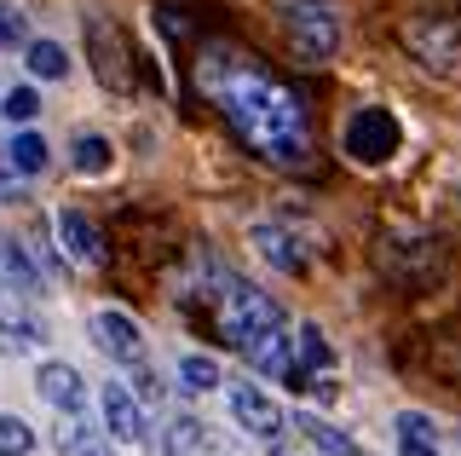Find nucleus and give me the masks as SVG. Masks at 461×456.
I'll return each instance as SVG.
<instances>
[{
    "label": "nucleus",
    "mask_w": 461,
    "mask_h": 456,
    "mask_svg": "<svg viewBox=\"0 0 461 456\" xmlns=\"http://www.w3.org/2000/svg\"><path fill=\"white\" fill-rule=\"evenodd\" d=\"M162 445H167L173 456H202V427H196L191 416H173V427H167Z\"/></svg>",
    "instance_id": "nucleus-21"
},
{
    "label": "nucleus",
    "mask_w": 461,
    "mask_h": 456,
    "mask_svg": "<svg viewBox=\"0 0 461 456\" xmlns=\"http://www.w3.org/2000/svg\"><path fill=\"white\" fill-rule=\"evenodd\" d=\"M76 168H81V174H104V168H110V139H98V133L76 139Z\"/></svg>",
    "instance_id": "nucleus-22"
},
{
    "label": "nucleus",
    "mask_w": 461,
    "mask_h": 456,
    "mask_svg": "<svg viewBox=\"0 0 461 456\" xmlns=\"http://www.w3.org/2000/svg\"><path fill=\"white\" fill-rule=\"evenodd\" d=\"M12 352H23V341H18V330L6 324V312H0V359H12Z\"/></svg>",
    "instance_id": "nucleus-25"
},
{
    "label": "nucleus",
    "mask_w": 461,
    "mask_h": 456,
    "mask_svg": "<svg viewBox=\"0 0 461 456\" xmlns=\"http://www.w3.org/2000/svg\"><path fill=\"white\" fill-rule=\"evenodd\" d=\"M35 451V433H29L23 416H0V456H29Z\"/></svg>",
    "instance_id": "nucleus-20"
},
{
    "label": "nucleus",
    "mask_w": 461,
    "mask_h": 456,
    "mask_svg": "<svg viewBox=\"0 0 461 456\" xmlns=\"http://www.w3.org/2000/svg\"><path fill=\"white\" fill-rule=\"evenodd\" d=\"M47 139L41 133H12V145H6V162H12V174H41L47 168Z\"/></svg>",
    "instance_id": "nucleus-17"
},
{
    "label": "nucleus",
    "mask_w": 461,
    "mask_h": 456,
    "mask_svg": "<svg viewBox=\"0 0 461 456\" xmlns=\"http://www.w3.org/2000/svg\"><path fill=\"white\" fill-rule=\"evenodd\" d=\"M196 87L213 98L225 127L271 168H306L312 162V116L294 87H283L254 52H237L225 41H202L196 52Z\"/></svg>",
    "instance_id": "nucleus-1"
},
{
    "label": "nucleus",
    "mask_w": 461,
    "mask_h": 456,
    "mask_svg": "<svg viewBox=\"0 0 461 456\" xmlns=\"http://www.w3.org/2000/svg\"><path fill=\"white\" fill-rule=\"evenodd\" d=\"M208 306H213V330H220L225 347H237V352H249L254 341H266L271 330H283V306L271 301V295H259L254 283H242V278H230L220 272L213 278V295H208Z\"/></svg>",
    "instance_id": "nucleus-2"
},
{
    "label": "nucleus",
    "mask_w": 461,
    "mask_h": 456,
    "mask_svg": "<svg viewBox=\"0 0 461 456\" xmlns=\"http://www.w3.org/2000/svg\"><path fill=\"white\" fill-rule=\"evenodd\" d=\"M277 456H288V451H277Z\"/></svg>",
    "instance_id": "nucleus-26"
},
{
    "label": "nucleus",
    "mask_w": 461,
    "mask_h": 456,
    "mask_svg": "<svg viewBox=\"0 0 461 456\" xmlns=\"http://www.w3.org/2000/svg\"><path fill=\"white\" fill-rule=\"evenodd\" d=\"M110 439H115V433H98L93 422H81V410L58 416V451H64V456H115Z\"/></svg>",
    "instance_id": "nucleus-13"
},
{
    "label": "nucleus",
    "mask_w": 461,
    "mask_h": 456,
    "mask_svg": "<svg viewBox=\"0 0 461 456\" xmlns=\"http://www.w3.org/2000/svg\"><path fill=\"white\" fill-rule=\"evenodd\" d=\"M86 47H93V64H98V81L115 93H127V47H122V35L110 30L104 18H86Z\"/></svg>",
    "instance_id": "nucleus-9"
},
{
    "label": "nucleus",
    "mask_w": 461,
    "mask_h": 456,
    "mask_svg": "<svg viewBox=\"0 0 461 456\" xmlns=\"http://www.w3.org/2000/svg\"><path fill=\"white\" fill-rule=\"evenodd\" d=\"M398 139H403V127H398L393 110H386V105H364V110H352L340 145H346V156H352V162L381 168V162H393V156H398Z\"/></svg>",
    "instance_id": "nucleus-4"
},
{
    "label": "nucleus",
    "mask_w": 461,
    "mask_h": 456,
    "mask_svg": "<svg viewBox=\"0 0 461 456\" xmlns=\"http://www.w3.org/2000/svg\"><path fill=\"white\" fill-rule=\"evenodd\" d=\"M283 30L294 41V52L312 64L340 52V12L329 0H283Z\"/></svg>",
    "instance_id": "nucleus-3"
},
{
    "label": "nucleus",
    "mask_w": 461,
    "mask_h": 456,
    "mask_svg": "<svg viewBox=\"0 0 461 456\" xmlns=\"http://www.w3.org/2000/svg\"><path fill=\"white\" fill-rule=\"evenodd\" d=\"M0 283L18 295H41V272L29 266V249H18L12 237H0Z\"/></svg>",
    "instance_id": "nucleus-14"
},
{
    "label": "nucleus",
    "mask_w": 461,
    "mask_h": 456,
    "mask_svg": "<svg viewBox=\"0 0 461 456\" xmlns=\"http://www.w3.org/2000/svg\"><path fill=\"white\" fill-rule=\"evenodd\" d=\"M179 381H185V393H208V388H220V364L213 359H179Z\"/></svg>",
    "instance_id": "nucleus-19"
},
{
    "label": "nucleus",
    "mask_w": 461,
    "mask_h": 456,
    "mask_svg": "<svg viewBox=\"0 0 461 456\" xmlns=\"http://www.w3.org/2000/svg\"><path fill=\"white\" fill-rule=\"evenodd\" d=\"M398 451H403V456H438V445H432V439H421V433H398Z\"/></svg>",
    "instance_id": "nucleus-24"
},
{
    "label": "nucleus",
    "mask_w": 461,
    "mask_h": 456,
    "mask_svg": "<svg viewBox=\"0 0 461 456\" xmlns=\"http://www.w3.org/2000/svg\"><path fill=\"white\" fill-rule=\"evenodd\" d=\"M294 433H306L323 456H364V451H357V439H346L340 427H329V422H317V416H294Z\"/></svg>",
    "instance_id": "nucleus-15"
},
{
    "label": "nucleus",
    "mask_w": 461,
    "mask_h": 456,
    "mask_svg": "<svg viewBox=\"0 0 461 456\" xmlns=\"http://www.w3.org/2000/svg\"><path fill=\"white\" fill-rule=\"evenodd\" d=\"M0 116H6L12 127H29L41 116V93L35 87H6V93H0Z\"/></svg>",
    "instance_id": "nucleus-18"
},
{
    "label": "nucleus",
    "mask_w": 461,
    "mask_h": 456,
    "mask_svg": "<svg viewBox=\"0 0 461 456\" xmlns=\"http://www.w3.org/2000/svg\"><path fill=\"white\" fill-rule=\"evenodd\" d=\"M225 398H230V416H237V427H242L249 439H259V445H277V439H283V410L271 405V398L259 393L249 376L230 381Z\"/></svg>",
    "instance_id": "nucleus-7"
},
{
    "label": "nucleus",
    "mask_w": 461,
    "mask_h": 456,
    "mask_svg": "<svg viewBox=\"0 0 461 456\" xmlns=\"http://www.w3.org/2000/svg\"><path fill=\"white\" fill-rule=\"evenodd\" d=\"M86 335H93V347L104 352L110 364H144V330L127 312H115V306H98L93 318H86Z\"/></svg>",
    "instance_id": "nucleus-6"
},
{
    "label": "nucleus",
    "mask_w": 461,
    "mask_h": 456,
    "mask_svg": "<svg viewBox=\"0 0 461 456\" xmlns=\"http://www.w3.org/2000/svg\"><path fill=\"white\" fill-rule=\"evenodd\" d=\"M98 405H104V427L122 445H144V410H139V398H133V388H122V381H110L104 393H98Z\"/></svg>",
    "instance_id": "nucleus-11"
},
{
    "label": "nucleus",
    "mask_w": 461,
    "mask_h": 456,
    "mask_svg": "<svg viewBox=\"0 0 461 456\" xmlns=\"http://www.w3.org/2000/svg\"><path fill=\"white\" fill-rule=\"evenodd\" d=\"M29 76L35 81H64L69 76V52L58 41H29Z\"/></svg>",
    "instance_id": "nucleus-16"
},
{
    "label": "nucleus",
    "mask_w": 461,
    "mask_h": 456,
    "mask_svg": "<svg viewBox=\"0 0 461 456\" xmlns=\"http://www.w3.org/2000/svg\"><path fill=\"white\" fill-rule=\"evenodd\" d=\"M35 393L47 398V405L58 410V416H69V410H81V398H86V381H81V369L76 364H64V359H47L35 369Z\"/></svg>",
    "instance_id": "nucleus-10"
},
{
    "label": "nucleus",
    "mask_w": 461,
    "mask_h": 456,
    "mask_svg": "<svg viewBox=\"0 0 461 456\" xmlns=\"http://www.w3.org/2000/svg\"><path fill=\"white\" fill-rule=\"evenodd\" d=\"M249 243L259 249V260H271L277 272H288V278H294V272H306V254H300V243L288 237V225H271V220H259L254 232H249Z\"/></svg>",
    "instance_id": "nucleus-12"
},
{
    "label": "nucleus",
    "mask_w": 461,
    "mask_h": 456,
    "mask_svg": "<svg viewBox=\"0 0 461 456\" xmlns=\"http://www.w3.org/2000/svg\"><path fill=\"white\" fill-rule=\"evenodd\" d=\"M403 47L410 59L432 76H461V23L450 18H410L403 23Z\"/></svg>",
    "instance_id": "nucleus-5"
},
{
    "label": "nucleus",
    "mask_w": 461,
    "mask_h": 456,
    "mask_svg": "<svg viewBox=\"0 0 461 456\" xmlns=\"http://www.w3.org/2000/svg\"><path fill=\"white\" fill-rule=\"evenodd\" d=\"M52 232H58V243H64V254L76 266H98V260H104V237H98V225L86 220L81 208H58Z\"/></svg>",
    "instance_id": "nucleus-8"
},
{
    "label": "nucleus",
    "mask_w": 461,
    "mask_h": 456,
    "mask_svg": "<svg viewBox=\"0 0 461 456\" xmlns=\"http://www.w3.org/2000/svg\"><path fill=\"white\" fill-rule=\"evenodd\" d=\"M23 35H29V18H23V12H12V6H0V47H18Z\"/></svg>",
    "instance_id": "nucleus-23"
}]
</instances>
